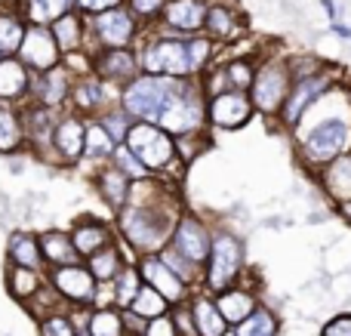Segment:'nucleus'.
Wrapping results in <instances>:
<instances>
[{
  "instance_id": "nucleus-39",
  "label": "nucleus",
  "mask_w": 351,
  "mask_h": 336,
  "mask_svg": "<svg viewBox=\"0 0 351 336\" xmlns=\"http://www.w3.org/2000/svg\"><path fill=\"white\" fill-rule=\"evenodd\" d=\"M130 312L139 315L142 321H152V318H160V315L173 312V306L167 302V296H160L158 290L152 287V284H145V287L139 290V296H136V302L130 306Z\"/></svg>"
},
{
  "instance_id": "nucleus-11",
  "label": "nucleus",
  "mask_w": 351,
  "mask_h": 336,
  "mask_svg": "<svg viewBox=\"0 0 351 336\" xmlns=\"http://www.w3.org/2000/svg\"><path fill=\"white\" fill-rule=\"evenodd\" d=\"M259 115L253 105V96L247 90H222L206 96V123L210 130H222V133H231V130H243L253 117Z\"/></svg>"
},
{
  "instance_id": "nucleus-49",
  "label": "nucleus",
  "mask_w": 351,
  "mask_h": 336,
  "mask_svg": "<svg viewBox=\"0 0 351 336\" xmlns=\"http://www.w3.org/2000/svg\"><path fill=\"white\" fill-rule=\"evenodd\" d=\"M0 59H3V53H0Z\"/></svg>"
},
{
  "instance_id": "nucleus-48",
  "label": "nucleus",
  "mask_w": 351,
  "mask_h": 336,
  "mask_svg": "<svg viewBox=\"0 0 351 336\" xmlns=\"http://www.w3.org/2000/svg\"><path fill=\"white\" fill-rule=\"evenodd\" d=\"M225 336H237V333H234V331H228V333H225Z\"/></svg>"
},
{
  "instance_id": "nucleus-36",
  "label": "nucleus",
  "mask_w": 351,
  "mask_h": 336,
  "mask_svg": "<svg viewBox=\"0 0 351 336\" xmlns=\"http://www.w3.org/2000/svg\"><path fill=\"white\" fill-rule=\"evenodd\" d=\"M16 6L28 25H47L49 28L65 12L74 10V0H16Z\"/></svg>"
},
{
  "instance_id": "nucleus-29",
  "label": "nucleus",
  "mask_w": 351,
  "mask_h": 336,
  "mask_svg": "<svg viewBox=\"0 0 351 336\" xmlns=\"http://www.w3.org/2000/svg\"><path fill=\"white\" fill-rule=\"evenodd\" d=\"M315 182L321 185V191L333 201V207L351 201V152L342 154L339 160H333L330 167H324L315 176Z\"/></svg>"
},
{
  "instance_id": "nucleus-33",
  "label": "nucleus",
  "mask_w": 351,
  "mask_h": 336,
  "mask_svg": "<svg viewBox=\"0 0 351 336\" xmlns=\"http://www.w3.org/2000/svg\"><path fill=\"white\" fill-rule=\"evenodd\" d=\"M84 333L86 336H130L123 309L117 306H93L84 312Z\"/></svg>"
},
{
  "instance_id": "nucleus-4",
  "label": "nucleus",
  "mask_w": 351,
  "mask_h": 336,
  "mask_svg": "<svg viewBox=\"0 0 351 336\" xmlns=\"http://www.w3.org/2000/svg\"><path fill=\"white\" fill-rule=\"evenodd\" d=\"M247 278V247L237 232L228 226H219L213 232L210 259L204 265V290L206 293H222Z\"/></svg>"
},
{
  "instance_id": "nucleus-44",
  "label": "nucleus",
  "mask_w": 351,
  "mask_h": 336,
  "mask_svg": "<svg viewBox=\"0 0 351 336\" xmlns=\"http://www.w3.org/2000/svg\"><path fill=\"white\" fill-rule=\"evenodd\" d=\"M142 336H182V331H179L176 315L167 312V315H160V318L145 321V331H142Z\"/></svg>"
},
{
  "instance_id": "nucleus-14",
  "label": "nucleus",
  "mask_w": 351,
  "mask_h": 336,
  "mask_svg": "<svg viewBox=\"0 0 351 336\" xmlns=\"http://www.w3.org/2000/svg\"><path fill=\"white\" fill-rule=\"evenodd\" d=\"M213 232H216V226H210V222L200 219L197 213L185 210V213H182V219H179V226H176V232H173L170 247L179 253V256L191 259L194 265H200V269H204L206 259H210Z\"/></svg>"
},
{
  "instance_id": "nucleus-22",
  "label": "nucleus",
  "mask_w": 351,
  "mask_h": 336,
  "mask_svg": "<svg viewBox=\"0 0 351 336\" xmlns=\"http://www.w3.org/2000/svg\"><path fill=\"white\" fill-rule=\"evenodd\" d=\"M31 80H34V71L19 56H3L0 59V102L22 108L31 99Z\"/></svg>"
},
{
  "instance_id": "nucleus-5",
  "label": "nucleus",
  "mask_w": 351,
  "mask_h": 336,
  "mask_svg": "<svg viewBox=\"0 0 351 336\" xmlns=\"http://www.w3.org/2000/svg\"><path fill=\"white\" fill-rule=\"evenodd\" d=\"M339 84H342V68L327 65V62L311 74H296V77H293V86H290V96H287L278 121H274L278 130H284V133L293 136L299 130V123L305 121V115Z\"/></svg>"
},
{
  "instance_id": "nucleus-12",
  "label": "nucleus",
  "mask_w": 351,
  "mask_h": 336,
  "mask_svg": "<svg viewBox=\"0 0 351 336\" xmlns=\"http://www.w3.org/2000/svg\"><path fill=\"white\" fill-rule=\"evenodd\" d=\"M86 117L74 115V111H62L59 127L53 136V152H49V164L53 167H80L86 152Z\"/></svg>"
},
{
  "instance_id": "nucleus-41",
  "label": "nucleus",
  "mask_w": 351,
  "mask_h": 336,
  "mask_svg": "<svg viewBox=\"0 0 351 336\" xmlns=\"http://www.w3.org/2000/svg\"><path fill=\"white\" fill-rule=\"evenodd\" d=\"M176 145H179V158L185 160L188 167H191L194 160L200 158V154L213 148V130H197V133L179 136V139H176Z\"/></svg>"
},
{
  "instance_id": "nucleus-17",
  "label": "nucleus",
  "mask_w": 351,
  "mask_h": 336,
  "mask_svg": "<svg viewBox=\"0 0 351 336\" xmlns=\"http://www.w3.org/2000/svg\"><path fill=\"white\" fill-rule=\"evenodd\" d=\"M19 59L34 74H40V71H49V68L62 65L65 53H62L53 28H47V25H28V34H25L22 47H19Z\"/></svg>"
},
{
  "instance_id": "nucleus-47",
  "label": "nucleus",
  "mask_w": 351,
  "mask_h": 336,
  "mask_svg": "<svg viewBox=\"0 0 351 336\" xmlns=\"http://www.w3.org/2000/svg\"><path fill=\"white\" fill-rule=\"evenodd\" d=\"M336 213H339L346 222H351V201H346V204H336Z\"/></svg>"
},
{
  "instance_id": "nucleus-18",
  "label": "nucleus",
  "mask_w": 351,
  "mask_h": 336,
  "mask_svg": "<svg viewBox=\"0 0 351 336\" xmlns=\"http://www.w3.org/2000/svg\"><path fill=\"white\" fill-rule=\"evenodd\" d=\"M71 86H74V74L68 71L65 65H56V68H49V71L34 74L28 102L43 105V108H53V111H68Z\"/></svg>"
},
{
  "instance_id": "nucleus-13",
  "label": "nucleus",
  "mask_w": 351,
  "mask_h": 336,
  "mask_svg": "<svg viewBox=\"0 0 351 336\" xmlns=\"http://www.w3.org/2000/svg\"><path fill=\"white\" fill-rule=\"evenodd\" d=\"M114 105H121V90H117V86H111V84H105V80H99L96 74H86V77H74L68 111H74V115H80V117H86V121H93V117L105 115V111L114 108Z\"/></svg>"
},
{
  "instance_id": "nucleus-1",
  "label": "nucleus",
  "mask_w": 351,
  "mask_h": 336,
  "mask_svg": "<svg viewBox=\"0 0 351 336\" xmlns=\"http://www.w3.org/2000/svg\"><path fill=\"white\" fill-rule=\"evenodd\" d=\"M185 210L188 207L179 195V182L173 179L148 176L133 182L127 207L114 219L121 241L133 253V259L167 250Z\"/></svg>"
},
{
  "instance_id": "nucleus-30",
  "label": "nucleus",
  "mask_w": 351,
  "mask_h": 336,
  "mask_svg": "<svg viewBox=\"0 0 351 336\" xmlns=\"http://www.w3.org/2000/svg\"><path fill=\"white\" fill-rule=\"evenodd\" d=\"M28 148L25 142V121L19 105L0 102V158H12Z\"/></svg>"
},
{
  "instance_id": "nucleus-6",
  "label": "nucleus",
  "mask_w": 351,
  "mask_h": 336,
  "mask_svg": "<svg viewBox=\"0 0 351 336\" xmlns=\"http://www.w3.org/2000/svg\"><path fill=\"white\" fill-rule=\"evenodd\" d=\"M293 86V68H290V56H262L259 59V71H256V80L250 86V96H253V105L265 121H278L280 108H284L287 96H290Z\"/></svg>"
},
{
  "instance_id": "nucleus-28",
  "label": "nucleus",
  "mask_w": 351,
  "mask_h": 336,
  "mask_svg": "<svg viewBox=\"0 0 351 336\" xmlns=\"http://www.w3.org/2000/svg\"><path fill=\"white\" fill-rule=\"evenodd\" d=\"M6 263L25 265V269H37V272H47V263H43L40 238H37V232H25V228L10 232V238H6Z\"/></svg>"
},
{
  "instance_id": "nucleus-35",
  "label": "nucleus",
  "mask_w": 351,
  "mask_h": 336,
  "mask_svg": "<svg viewBox=\"0 0 351 336\" xmlns=\"http://www.w3.org/2000/svg\"><path fill=\"white\" fill-rule=\"evenodd\" d=\"M127 263H136V259H127V244H123V241L108 244L105 250L93 253V256L86 259V265H90V272L96 275L99 284H111L123 272V265Z\"/></svg>"
},
{
  "instance_id": "nucleus-27",
  "label": "nucleus",
  "mask_w": 351,
  "mask_h": 336,
  "mask_svg": "<svg viewBox=\"0 0 351 336\" xmlns=\"http://www.w3.org/2000/svg\"><path fill=\"white\" fill-rule=\"evenodd\" d=\"M3 284H6V293H10L12 300L25 309L43 287H47V272H37V269H25V265L6 263Z\"/></svg>"
},
{
  "instance_id": "nucleus-16",
  "label": "nucleus",
  "mask_w": 351,
  "mask_h": 336,
  "mask_svg": "<svg viewBox=\"0 0 351 336\" xmlns=\"http://www.w3.org/2000/svg\"><path fill=\"white\" fill-rule=\"evenodd\" d=\"M136 265H139L142 278H145V284H152L154 290H158L160 296H167V302H170L173 309L179 306H188L194 296V287L191 284H185L179 275L170 269V265L164 263V256L160 253H152V256H139L136 259Z\"/></svg>"
},
{
  "instance_id": "nucleus-31",
  "label": "nucleus",
  "mask_w": 351,
  "mask_h": 336,
  "mask_svg": "<svg viewBox=\"0 0 351 336\" xmlns=\"http://www.w3.org/2000/svg\"><path fill=\"white\" fill-rule=\"evenodd\" d=\"M25 34H28V22L19 12L16 0H0V53L19 56Z\"/></svg>"
},
{
  "instance_id": "nucleus-45",
  "label": "nucleus",
  "mask_w": 351,
  "mask_h": 336,
  "mask_svg": "<svg viewBox=\"0 0 351 336\" xmlns=\"http://www.w3.org/2000/svg\"><path fill=\"white\" fill-rule=\"evenodd\" d=\"M123 3H127V0H74V10L84 12L86 19H93V16H99V12H108Z\"/></svg>"
},
{
  "instance_id": "nucleus-24",
  "label": "nucleus",
  "mask_w": 351,
  "mask_h": 336,
  "mask_svg": "<svg viewBox=\"0 0 351 336\" xmlns=\"http://www.w3.org/2000/svg\"><path fill=\"white\" fill-rule=\"evenodd\" d=\"M188 312H191L194 333L197 336H225L231 331V324L225 321V315L219 312V306H216V296L206 293L204 287L194 290L191 302H188Z\"/></svg>"
},
{
  "instance_id": "nucleus-3",
  "label": "nucleus",
  "mask_w": 351,
  "mask_h": 336,
  "mask_svg": "<svg viewBox=\"0 0 351 336\" xmlns=\"http://www.w3.org/2000/svg\"><path fill=\"white\" fill-rule=\"evenodd\" d=\"M136 56H139V68L142 74H158V77H176V80H194L200 77L197 65L191 59V40L170 31L158 28H145L142 40L136 43Z\"/></svg>"
},
{
  "instance_id": "nucleus-37",
  "label": "nucleus",
  "mask_w": 351,
  "mask_h": 336,
  "mask_svg": "<svg viewBox=\"0 0 351 336\" xmlns=\"http://www.w3.org/2000/svg\"><path fill=\"white\" fill-rule=\"evenodd\" d=\"M142 287H145V278H142L139 265L127 263L121 275L111 281V302H114L117 309H123V312H127V309L136 302V296H139Z\"/></svg>"
},
{
  "instance_id": "nucleus-40",
  "label": "nucleus",
  "mask_w": 351,
  "mask_h": 336,
  "mask_svg": "<svg viewBox=\"0 0 351 336\" xmlns=\"http://www.w3.org/2000/svg\"><path fill=\"white\" fill-rule=\"evenodd\" d=\"M84 324H77L71 315V309H59L49 312L47 318L37 321V336H80Z\"/></svg>"
},
{
  "instance_id": "nucleus-21",
  "label": "nucleus",
  "mask_w": 351,
  "mask_h": 336,
  "mask_svg": "<svg viewBox=\"0 0 351 336\" xmlns=\"http://www.w3.org/2000/svg\"><path fill=\"white\" fill-rule=\"evenodd\" d=\"M243 31H247V22H243V16L237 12V6L228 3V0H213L204 34L210 37V40H216L219 49H225L241 40Z\"/></svg>"
},
{
  "instance_id": "nucleus-25",
  "label": "nucleus",
  "mask_w": 351,
  "mask_h": 336,
  "mask_svg": "<svg viewBox=\"0 0 351 336\" xmlns=\"http://www.w3.org/2000/svg\"><path fill=\"white\" fill-rule=\"evenodd\" d=\"M216 306H219V312L225 315V321H228L231 327H237L262 306V300L253 287H247V281H241V284H234V287L216 293Z\"/></svg>"
},
{
  "instance_id": "nucleus-46",
  "label": "nucleus",
  "mask_w": 351,
  "mask_h": 336,
  "mask_svg": "<svg viewBox=\"0 0 351 336\" xmlns=\"http://www.w3.org/2000/svg\"><path fill=\"white\" fill-rule=\"evenodd\" d=\"M321 336H351V312H339L321 327Z\"/></svg>"
},
{
  "instance_id": "nucleus-8",
  "label": "nucleus",
  "mask_w": 351,
  "mask_h": 336,
  "mask_svg": "<svg viewBox=\"0 0 351 336\" xmlns=\"http://www.w3.org/2000/svg\"><path fill=\"white\" fill-rule=\"evenodd\" d=\"M123 145L148 167L152 176H167V170L179 160L176 136L167 133L164 127H158V123H152V121H136Z\"/></svg>"
},
{
  "instance_id": "nucleus-34",
  "label": "nucleus",
  "mask_w": 351,
  "mask_h": 336,
  "mask_svg": "<svg viewBox=\"0 0 351 336\" xmlns=\"http://www.w3.org/2000/svg\"><path fill=\"white\" fill-rule=\"evenodd\" d=\"M114 152H117V142L111 139L108 130H105L99 121L86 123V152H84V160H80V167H93V173H96L99 167L111 164ZM93 173H90V176H93Z\"/></svg>"
},
{
  "instance_id": "nucleus-19",
  "label": "nucleus",
  "mask_w": 351,
  "mask_h": 336,
  "mask_svg": "<svg viewBox=\"0 0 351 336\" xmlns=\"http://www.w3.org/2000/svg\"><path fill=\"white\" fill-rule=\"evenodd\" d=\"M93 74H96L99 80H105V84L123 90L130 80H136L142 74L139 56H136V49H130V47L99 49V53H93Z\"/></svg>"
},
{
  "instance_id": "nucleus-2",
  "label": "nucleus",
  "mask_w": 351,
  "mask_h": 336,
  "mask_svg": "<svg viewBox=\"0 0 351 336\" xmlns=\"http://www.w3.org/2000/svg\"><path fill=\"white\" fill-rule=\"evenodd\" d=\"M296 139V160L308 176H317L324 167L339 160L351 152V108L330 111L321 121L305 117L299 130L293 133Z\"/></svg>"
},
{
  "instance_id": "nucleus-7",
  "label": "nucleus",
  "mask_w": 351,
  "mask_h": 336,
  "mask_svg": "<svg viewBox=\"0 0 351 336\" xmlns=\"http://www.w3.org/2000/svg\"><path fill=\"white\" fill-rule=\"evenodd\" d=\"M179 90L176 77H158V74H139L121 90V108L133 121H152L158 123L164 108Z\"/></svg>"
},
{
  "instance_id": "nucleus-26",
  "label": "nucleus",
  "mask_w": 351,
  "mask_h": 336,
  "mask_svg": "<svg viewBox=\"0 0 351 336\" xmlns=\"http://www.w3.org/2000/svg\"><path fill=\"white\" fill-rule=\"evenodd\" d=\"M37 238H40V253H43V263H47V272L59 269V265L84 263L68 228H43V232H37Z\"/></svg>"
},
{
  "instance_id": "nucleus-32",
  "label": "nucleus",
  "mask_w": 351,
  "mask_h": 336,
  "mask_svg": "<svg viewBox=\"0 0 351 336\" xmlns=\"http://www.w3.org/2000/svg\"><path fill=\"white\" fill-rule=\"evenodd\" d=\"M49 28H53L62 53H77V49H86V40H90V19H86L84 12H77V10L65 12V16H62L59 22H53Z\"/></svg>"
},
{
  "instance_id": "nucleus-20",
  "label": "nucleus",
  "mask_w": 351,
  "mask_h": 336,
  "mask_svg": "<svg viewBox=\"0 0 351 336\" xmlns=\"http://www.w3.org/2000/svg\"><path fill=\"white\" fill-rule=\"evenodd\" d=\"M68 232H71V241H74V247H77L80 259H90L93 253H99L108 244H117V241H121L117 222L99 219V216H80V219L71 222Z\"/></svg>"
},
{
  "instance_id": "nucleus-38",
  "label": "nucleus",
  "mask_w": 351,
  "mask_h": 336,
  "mask_svg": "<svg viewBox=\"0 0 351 336\" xmlns=\"http://www.w3.org/2000/svg\"><path fill=\"white\" fill-rule=\"evenodd\" d=\"M237 336H278L280 331V321H278V315L271 312V309L262 302L259 309H256L253 315H250L243 324H237V327H231Z\"/></svg>"
},
{
  "instance_id": "nucleus-23",
  "label": "nucleus",
  "mask_w": 351,
  "mask_h": 336,
  "mask_svg": "<svg viewBox=\"0 0 351 336\" xmlns=\"http://www.w3.org/2000/svg\"><path fill=\"white\" fill-rule=\"evenodd\" d=\"M93 189H96V195L102 197V204L108 210H114V213H121L123 207H127L130 201V191H133V179L127 176L123 170H117L114 164H105L99 167L96 173L90 176Z\"/></svg>"
},
{
  "instance_id": "nucleus-15",
  "label": "nucleus",
  "mask_w": 351,
  "mask_h": 336,
  "mask_svg": "<svg viewBox=\"0 0 351 336\" xmlns=\"http://www.w3.org/2000/svg\"><path fill=\"white\" fill-rule=\"evenodd\" d=\"M59 117H62V111L43 108V105H34V102L22 105L25 142H28L25 152H28L34 160L49 164V152H53V136H56V127H59Z\"/></svg>"
},
{
  "instance_id": "nucleus-9",
  "label": "nucleus",
  "mask_w": 351,
  "mask_h": 336,
  "mask_svg": "<svg viewBox=\"0 0 351 336\" xmlns=\"http://www.w3.org/2000/svg\"><path fill=\"white\" fill-rule=\"evenodd\" d=\"M142 34H145V25L123 3V6H114V10L99 12V16L90 19V40H86V49H90V53H99V49H121V47L136 49Z\"/></svg>"
},
{
  "instance_id": "nucleus-42",
  "label": "nucleus",
  "mask_w": 351,
  "mask_h": 336,
  "mask_svg": "<svg viewBox=\"0 0 351 336\" xmlns=\"http://www.w3.org/2000/svg\"><path fill=\"white\" fill-rule=\"evenodd\" d=\"M93 121H99L105 130L111 133V139L117 142V145H123L127 142V136H130V130H133V117L127 115V111L121 108V105H114V108H108L105 115H99V117H93Z\"/></svg>"
},
{
  "instance_id": "nucleus-10",
  "label": "nucleus",
  "mask_w": 351,
  "mask_h": 336,
  "mask_svg": "<svg viewBox=\"0 0 351 336\" xmlns=\"http://www.w3.org/2000/svg\"><path fill=\"white\" fill-rule=\"evenodd\" d=\"M47 281H49V287L62 296V302H65L68 309H74V312H86V309H93L99 302V290H102V284H99L96 275L90 272L86 259L84 263L49 269Z\"/></svg>"
},
{
  "instance_id": "nucleus-43",
  "label": "nucleus",
  "mask_w": 351,
  "mask_h": 336,
  "mask_svg": "<svg viewBox=\"0 0 351 336\" xmlns=\"http://www.w3.org/2000/svg\"><path fill=\"white\" fill-rule=\"evenodd\" d=\"M111 164H114L117 170L127 173L133 182H139V179H148V176H152V173H148V167L142 164V160L136 158V154L130 152L127 145H117V152H114V158H111Z\"/></svg>"
}]
</instances>
